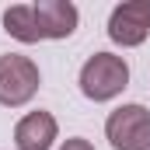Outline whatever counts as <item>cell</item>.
I'll return each instance as SVG.
<instances>
[{"label":"cell","instance_id":"6da1fadb","mask_svg":"<svg viewBox=\"0 0 150 150\" xmlns=\"http://www.w3.org/2000/svg\"><path fill=\"white\" fill-rule=\"evenodd\" d=\"M129 87V63L115 52H94L80 67V94L87 101H112Z\"/></svg>","mask_w":150,"mask_h":150},{"label":"cell","instance_id":"7a4b0ae2","mask_svg":"<svg viewBox=\"0 0 150 150\" xmlns=\"http://www.w3.org/2000/svg\"><path fill=\"white\" fill-rule=\"evenodd\" d=\"M38 84H42V74H38V63L28 59V56H0V105L7 108H21L28 105L38 94Z\"/></svg>","mask_w":150,"mask_h":150},{"label":"cell","instance_id":"3957f363","mask_svg":"<svg viewBox=\"0 0 150 150\" xmlns=\"http://www.w3.org/2000/svg\"><path fill=\"white\" fill-rule=\"evenodd\" d=\"M105 136L112 150H147L150 136V108L143 105H122L105 119Z\"/></svg>","mask_w":150,"mask_h":150},{"label":"cell","instance_id":"277c9868","mask_svg":"<svg viewBox=\"0 0 150 150\" xmlns=\"http://www.w3.org/2000/svg\"><path fill=\"white\" fill-rule=\"evenodd\" d=\"M150 35V0H126L108 14V38L122 49L143 45Z\"/></svg>","mask_w":150,"mask_h":150},{"label":"cell","instance_id":"5b68a950","mask_svg":"<svg viewBox=\"0 0 150 150\" xmlns=\"http://www.w3.org/2000/svg\"><path fill=\"white\" fill-rule=\"evenodd\" d=\"M59 140V126L52 112H28L25 119H18L14 126V147L18 150H49Z\"/></svg>","mask_w":150,"mask_h":150},{"label":"cell","instance_id":"8992f818","mask_svg":"<svg viewBox=\"0 0 150 150\" xmlns=\"http://www.w3.org/2000/svg\"><path fill=\"white\" fill-rule=\"evenodd\" d=\"M32 7H35L42 38H70L77 32L80 11H77L70 0H38V4H32Z\"/></svg>","mask_w":150,"mask_h":150},{"label":"cell","instance_id":"52a82bcc","mask_svg":"<svg viewBox=\"0 0 150 150\" xmlns=\"http://www.w3.org/2000/svg\"><path fill=\"white\" fill-rule=\"evenodd\" d=\"M4 32L25 45L32 42H42V32H38V18H35V7L32 4H14L4 11Z\"/></svg>","mask_w":150,"mask_h":150},{"label":"cell","instance_id":"ba28073f","mask_svg":"<svg viewBox=\"0 0 150 150\" xmlns=\"http://www.w3.org/2000/svg\"><path fill=\"white\" fill-rule=\"evenodd\" d=\"M59 150H94V143H91V140H84V136H70Z\"/></svg>","mask_w":150,"mask_h":150},{"label":"cell","instance_id":"9c48e42d","mask_svg":"<svg viewBox=\"0 0 150 150\" xmlns=\"http://www.w3.org/2000/svg\"><path fill=\"white\" fill-rule=\"evenodd\" d=\"M147 150H150V136H147Z\"/></svg>","mask_w":150,"mask_h":150}]
</instances>
